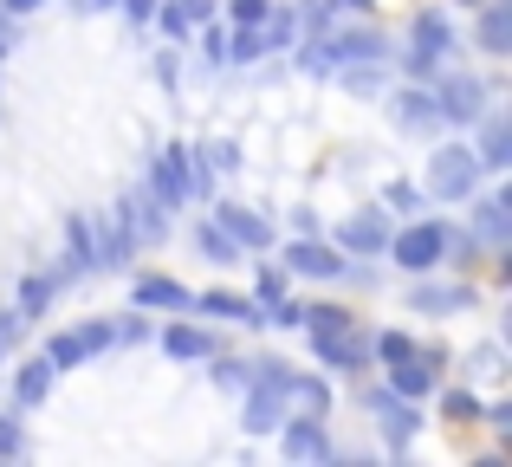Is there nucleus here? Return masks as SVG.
<instances>
[{"label":"nucleus","mask_w":512,"mask_h":467,"mask_svg":"<svg viewBox=\"0 0 512 467\" xmlns=\"http://www.w3.org/2000/svg\"><path fill=\"white\" fill-rule=\"evenodd\" d=\"M7 13H33V7H46V0H0Z\"/></svg>","instance_id":"obj_38"},{"label":"nucleus","mask_w":512,"mask_h":467,"mask_svg":"<svg viewBox=\"0 0 512 467\" xmlns=\"http://www.w3.org/2000/svg\"><path fill=\"white\" fill-rule=\"evenodd\" d=\"M376 416H383V429H389V435H396V442H402V435H409V429H415V416H409V409H402V403H396V396H376Z\"/></svg>","instance_id":"obj_24"},{"label":"nucleus","mask_w":512,"mask_h":467,"mask_svg":"<svg viewBox=\"0 0 512 467\" xmlns=\"http://www.w3.org/2000/svg\"><path fill=\"white\" fill-rule=\"evenodd\" d=\"M286 266H292V273H312V279H338V273H344V260H338L331 247H318L312 234H299V240L286 247Z\"/></svg>","instance_id":"obj_7"},{"label":"nucleus","mask_w":512,"mask_h":467,"mask_svg":"<svg viewBox=\"0 0 512 467\" xmlns=\"http://www.w3.org/2000/svg\"><path fill=\"white\" fill-rule=\"evenodd\" d=\"M163 351L182 357V364H195V357H208V338H201L195 325H175V331H163Z\"/></svg>","instance_id":"obj_21"},{"label":"nucleus","mask_w":512,"mask_h":467,"mask_svg":"<svg viewBox=\"0 0 512 467\" xmlns=\"http://www.w3.org/2000/svg\"><path fill=\"white\" fill-rule=\"evenodd\" d=\"M467 299H474L467 286H428V292H415L409 305H415V312H435V318H441V312H461Z\"/></svg>","instance_id":"obj_18"},{"label":"nucleus","mask_w":512,"mask_h":467,"mask_svg":"<svg viewBox=\"0 0 512 467\" xmlns=\"http://www.w3.org/2000/svg\"><path fill=\"white\" fill-rule=\"evenodd\" d=\"M260 52H266V33H260V26H240V33L227 39V59H260Z\"/></svg>","instance_id":"obj_25"},{"label":"nucleus","mask_w":512,"mask_h":467,"mask_svg":"<svg viewBox=\"0 0 512 467\" xmlns=\"http://www.w3.org/2000/svg\"><path fill=\"white\" fill-rule=\"evenodd\" d=\"M506 195H487V202H480V234H487L493 240V247H500V240H506Z\"/></svg>","instance_id":"obj_23"},{"label":"nucleus","mask_w":512,"mask_h":467,"mask_svg":"<svg viewBox=\"0 0 512 467\" xmlns=\"http://www.w3.org/2000/svg\"><path fill=\"white\" fill-rule=\"evenodd\" d=\"M448 46H454V39H448V20H441L435 7L415 13V26H409V72H435Z\"/></svg>","instance_id":"obj_3"},{"label":"nucleus","mask_w":512,"mask_h":467,"mask_svg":"<svg viewBox=\"0 0 512 467\" xmlns=\"http://www.w3.org/2000/svg\"><path fill=\"white\" fill-rule=\"evenodd\" d=\"M286 455L292 461H331V442H325V429H318V416H305V422L286 429Z\"/></svg>","instance_id":"obj_12"},{"label":"nucleus","mask_w":512,"mask_h":467,"mask_svg":"<svg viewBox=\"0 0 512 467\" xmlns=\"http://www.w3.org/2000/svg\"><path fill=\"white\" fill-rule=\"evenodd\" d=\"M480 52H493V59H506L512 52V0H487V13H480Z\"/></svg>","instance_id":"obj_8"},{"label":"nucleus","mask_w":512,"mask_h":467,"mask_svg":"<svg viewBox=\"0 0 512 467\" xmlns=\"http://www.w3.org/2000/svg\"><path fill=\"white\" fill-rule=\"evenodd\" d=\"M480 98H487V85H480V78H448V85H441V124H474L480 117Z\"/></svg>","instance_id":"obj_5"},{"label":"nucleus","mask_w":512,"mask_h":467,"mask_svg":"<svg viewBox=\"0 0 512 467\" xmlns=\"http://www.w3.org/2000/svg\"><path fill=\"white\" fill-rule=\"evenodd\" d=\"M0 52H7V26H0Z\"/></svg>","instance_id":"obj_40"},{"label":"nucleus","mask_w":512,"mask_h":467,"mask_svg":"<svg viewBox=\"0 0 512 467\" xmlns=\"http://www.w3.org/2000/svg\"><path fill=\"white\" fill-rule=\"evenodd\" d=\"M467 370H474V377H500V351H493V344H480V351L467 357Z\"/></svg>","instance_id":"obj_31"},{"label":"nucleus","mask_w":512,"mask_h":467,"mask_svg":"<svg viewBox=\"0 0 512 467\" xmlns=\"http://www.w3.org/2000/svg\"><path fill=\"white\" fill-rule=\"evenodd\" d=\"M0 344H7V338H0Z\"/></svg>","instance_id":"obj_41"},{"label":"nucleus","mask_w":512,"mask_h":467,"mask_svg":"<svg viewBox=\"0 0 512 467\" xmlns=\"http://www.w3.org/2000/svg\"><path fill=\"white\" fill-rule=\"evenodd\" d=\"M344 247H350V253H383V247H389V221L376 215V208L350 215V221H344Z\"/></svg>","instance_id":"obj_10"},{"label":"nucleus","mask_w":512,"mask_h":467,"mask_svg":"<svg viewBox=\"0 0 512 467\" xmlns=\"http://www.w3.org/2000/svg\"><path fill=\"white\" fill-rule=\"evenodd\" d=\"M474 182H480V156L467 150V143H448V150L428 156V195L461 202V195H474Z\"/></svg>","instance_id":"obj_1"},{"label":"nucleus","mask_w":512,"mask_h":467,"mask_svg":"<svg viewBox=\"0 0 512 467\" xmlns=\"http://www.w3.org/2000/svg\"><path fill=\"white\" fill-rule=\"evenodd\" d=\"M52 377H59V370H52L46 357H39V364H26V370H20V383H13V390H20V403H26V409L46 403V396H52Z\"/></svg>","instance_id":"obj_17"},{"label":"nucleus","mask_w":512,"mask_h":467,"mask_svg":"<svg viewBox=\"0 0 512 467\" xmlns=\"http://www.w3.org/2000/svg\"><path fill=\"white\" fill-rule=\"evenodd\" d=\"M396 124L415 130V137H428V130H441V104L428 98V91H396Z\"/></svg>","instance_id":"obj_9"},{"label":"nucleus","mask_w":512,"mask_h":467,"mask_svg":"<svg viewBox=\"0 0 512 467\" xmlns=\"http://www.w3.org/2000/svg\"><path fill=\"white\" fill-rule=\"evenodd\" d=\"M46 305H52V279H26V286H20V318L46 312Z\"/></svg>","instance_id":"obj_26"},{"label":"nucleus","mask_w":512,"mask_h":467,"mask_svg":"<svg viewBox=\"0 0 512 467\" xmlns=\"http://www.w3.org/2000/svg\"><path fill=\"white\" fill-rule=\"evenodd\" d=\"M163 33H169V39L188 33V13H182V7H163Z\"/></svg>","instance_id":"obj_35"},{"label":"nucleus","mask_w":512,"mask_h":467,"mask_svg":"<svg viewBox=\"0 0 512 467\" xmlns=\"http://www.w3.org/2000/svg\"><path fill=\"white\" fill-rule=\"evenodd\" d=\"M137 305H163V312H182V305H195L175 279H137Z\"/></svg>","instance_id":"obj_16"},{"label":"nucleus","mask_w":512,"mask_h":467,"mask_svg":"<svg viewBox=\"0 0 512 467\" xmlns=\"http://www.w3.org/2000/svg\"><path fill=\"white\" fill-rule=\"evenodd\" d=\"M150 182H156V202L163 208H188V150H163L150 163Z\"/></svg>","instance_id":"obj_4"},{"label":"nucleus","mask_w":512,"mask_h":467,"mask_svg":"<svg viewBox=\"0 0 512 467\" xmlns=\"http://www.w3.org/2000/svg\"><path fill=\"white\" fill-rule=\"evenodd\" d=\"M78 338H85V351H91V357H98V351H104V344H111V325H85V331H78Z\"/></svg>","instance_id":"obj_33"},{"label":"nucleus","mask_w":512,"mask_h":467,"mask_svg":"<svg viewBox=\"0 0 512 467\" xmlns=\"http://www.w3.org/2000/svg\"><path fill=\"white\" fill-rule=\"evenodd\" d=\"M292 396H299L312 416H325V383H318V377H292Z\"/></svg>","instance_id":"obj_27"},{"label":"nucleus","mask_w":512,"mask_h":467,"mask_svg":"<svg viewBox=\"0 0 512 467\" xmlns=\"http://www.w3.org/2000/svg\"><path fill=\"white\" fill-rule=\"evenodd\" d=\"M266 13H273V0H234V20L240 26H266Z\"/></svg>","instance_id":"obj_30"},{"label":"nucleus","mask_w":512,"mask_h":467,"mask_svg":"<svg viewBox=\"0 0 512 467\" xmlns=\"http://www.w3.org/2000/svg\"><path fill=\"white\" fill-rule=\"evenodd\" d=\"M312 351H318V364H331V370H350V364H363V344H357V331H338V338H318V331H312Z\"/></svg>","instance_id":"obj_13"},{"label":"nucleus","mask_w":512,"mask_h":467,"mask_svg":"<svg viewBox=\"0 0 512 467\" xmlns=\"http://www.w3.org/2000/svg\"><path fill=\"white\" fill-rule=\"evenodd\" d=\"M389 208H402V215H415V208H422V189H415V182H396V189H389Z\"/></svg>","instance_id":"obj_32"},{"label":"nucleus","mask_w":512,"mask_h":467,"mask_svg":"<svg viewBox=\"0 0 512 467\" xmlns=\"http://www.w3.org/2000/svg\"><path fill=\"white\" fill-rule=\"evenodd\" d=\"M0 455H20V422H13V416L0 422Z\"/></svg>","instance_id":"obj_34"},{"label":"nucleus","mask_w":512,"mask_h":467,"mask_svg":"<svg viewBox=\"0 0 512 467\" xmlns=\"http://www.w3.org/2000/svg\"><path fill=\"white\" fill-rule=\"evenodd\" d=\"M299 325H305V331H318V338H338V331H357V325H350V312H344V305H305V312H299Z\"/></svg>","instance_id":"obj_15"},{"label":"nucleus","mask_w":512,"mask_h":467,"mask_svg":"<svg viewBox=\"0 0 512 467\" xmlns=\"http://www.w3.org/2000/svg\"><path fill=\"white\" fill-rule=\"evenodd\" d=\"M214 228L234 240V247H253V253H260L266 240H273V228H266L260 215H247V208H234V202H221V208H214Z\"/></svg>","instance_id":"obj_6"},{"label":"nucleus","mask_w":512,"mask_h":467,"mask_svg":"<svg viewBox=\"0 0 512 467\" xmlns=\"http://www.w3.org/2000/svg\"><path fill=\"white\" fill-rule=\"evenodd\" d=\"M441 409H448V422H474L480 416V403L467 390H448V403H441Z\"/></svg>","instance_id":"obj_29"},{"label":"nucleus","mask_w":512,"mask_h":467,"mask_svg":"<svg viewBox=\"0 0 512 467\" xmlns=\"http://www.w3.org/2000/svg\"><path fill=\"white\" fill-rule=\"evenodd\" d=\"M85 357L91 351H85V338H78V331H59V338L46 344V364L52 370H72V364H85Z\"/></svg>","instance_id":"obj_22"},{"label":"nucleus","mask_w":512,"mask_h":467,"mask_svg":"<svg viewBox=\"0 0 512 467\" xmlns=\"http://www.w3.org/2000/svg\"><path fill=\"white\" fill-rule=\"evenodd\" d=\"M389 253H396V266H409V273H428V266L448 253V228H441V221H415L409 234L389 240Z\"/></svg>","instance_id":"obj_2"},{"label":"nucleus","mask_w":512,"mask_h":467,"mask_svg":"<svg viewBox=\"0 0 512 467\" xmlns=\"http://www.w3.org/2000/svg\"><path fill=\"white\" fill-rule=\"evenodd\" d=\"M201 312H214V318H253V325L266 318L253 299H234V292H201Z\"/></svg>","instance_id":"obj_20"},{"label":"nucleus","mask_w":512,"mask_h":467,"mask_svg":"<svg viewBox=\"0 0 512 467\" xmlns=\"http://www.w3.org/2000/svg\"><path fill=\"white\" fill-rule=\"evenodd\" d=\"M376 351H383V364H402V357H415V344L402 338V331H383V338H376Z\"/></svg>","instance_id":"obj_28"},{"label":"nucleus","mask_w":512,"mask_h":467,"mask_svg":"<svg viewBox=\"0 0 512 467\" xmlns=\"http://www.w3.org/2000/svg\"><path fill=\"white\" fill-rule=\"evenodd\" d=\"M124 7H130V20H150V13H156V0H124Z\"/></svg>","instance_id":"obj_37"},{"label":"nucleus","mask_w":512,"mask_h":467,"mask_svg":"<svg viewBox=\"0 0 512 467\" xmlns=\"http://www.w3.org/2000/svg\"><path fill=\"white\" fill-rule=\"evenodd\" d=\"M480 169H506L512 163V124H506V111H493L487 117V130H480Z\"/></svg>","instance_id":"obj_11"},{"label":"nucleus","mask_w":512,"mask_h":467,"mask_svg":"<svg viewBox=\"0 0 512 467\" xmlns=\"http://www.w3.org/2000/svg\"><path fill=\"white\" fill-rule=\"evenodd\" d=\"M195 247L208 253L214 266H240V247H234V240H227L221 228H214V221H201V228H195Z\"/></svg>","instance_id":"obj_19"},{"label":"nucleus","mask_w":512,"mask_h":467,"mask_svg":"<svg viewBox=\"0 0 512 467\" xmlns=\"http://www.w3.org/2000/svg\"><path fill=\"white\" fill-rule=\"evenodd\" d=\"M389 383H396L402 403H415V396L435 390V377H428V364H415V357H402V364H389Z\"/></svg>","instance_id":"obj_14"},{"label":"nucleus","mask_w":512,"mask_h":467,"mask_svg":"<svg viewBox=\"0 0 512 467\" xmlns=\"http://www.w3.org/2000/svg\"><path fill=\"white\" fill-rule=\"evenodd\" d=\"M78 7H85V13H98V7H117V0H78Z\"/></svg>","instance_id":"obj_39"},{"label":"nucleus","mask_w":512,"mask_h":467,"mask_svg":"<svg viewBox=\"0 0 512 467\" xmlns=\"http://www.w3.org/2000/svg\"><path fill=\"white\" fill-rule=\"evenodd\" d=\"M182 13H188V26H201L214 13V0H182Z\"/></svg>","instance_id":"obj_36"}]
</instances>
